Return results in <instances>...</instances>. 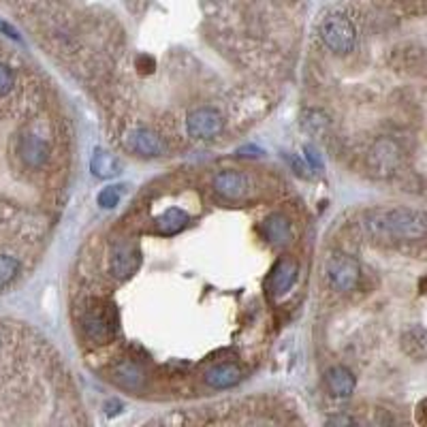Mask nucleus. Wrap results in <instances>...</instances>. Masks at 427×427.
<instances>
[{"instance_id":"obj_1","label":"nucleus","mask_w":427,"mask_h":427,"mask_svg":"<svg viewBox=\"0 0 427 427\" xmlns=\"http://www.w3.org/2000/svg\"><path fill=\"white\" fill-rule=\"evenodd\" d=\"M363 227L381 239H421L427 235V216L408 208H378L363 216Z\"/></svg>"},{"instance_id":"obj_2","label":"nucleus","mask_w":427,"mask_h":427,"mask_svg":"<svg viewBox=\"0 0 427 427\" xmlns=\"http://www.w3.org/2000/svg\"><path fill=\"white\" fill-rule=\"evenodd\" d=\"M321 41L340 56H346L357 45V28L344 13H329L319 26Z\"/></svg>"},{"instance_id":"obj_3","label":"nucleus","mask_w":427,"mask_h":427,"mask_svg":"<svg viewBox=\"0 0 427 427\" xmlns=\"http://www.w3.org/2000/svg\"><path fill=\"white\" fill-rule=\"evenodd\" d=\"M115 314L109 303H94L82 317V333L90 344H109L115 338Z\"/></svg>"},{"instance_id":"obj_4","label":"nucleus","mask_w":427,"mask_h":427,"mask_svg":"<svg viewBox=\"0 0 427 427\" xmlns=\"http://www.w3.org/2000/svg\"><path fill=\"white\" fill-rule=\"evenodd\" d=\"M325 274H327V282H329V286L333 291H338V293H350L359 284L361 267H359V263L352 257L336 253L333 257L327 259Z\"/></svg>"},{"instance_id":"obj_5","label":"nucleus","mask_w":427,"mask_h":427,"mask_svg":"<svg viewBox=\"0 0 427 427\" xmlns=\"http://www.w3.org/2000/svg\"><path fill=\"white\" fill-rule=\"evenodd\" d=\"M224 120L212 107H199L186 115V131L193 139H214L222 133Z\"/></svg>"},{"instance_id":"obj_6","label":"nucleus","mask_w":427,"mask_h":427,"mask_svg":"<svg viewBox=\"0 0 427 427\" xmlns=\"http://www.w3.org/2000/svg\"><path fill=\"white\" fill-rule=\"evenodd\" d=\"M15 150H18L20 160L28 169H34V171L43 169L49 160V144L32 131H26L18 137Z\"/></svg>"},{"instance_id":"obj_7","label":"nucleus","mask_w":427,"mask_h":427,"mask_svg":"<svg viewBox=\"0 0 427 427\" xmlns=\"http://www.w3.org/2000/svg\"><path fill=\"white\" fill-rule=\"evenodd\" d=\"M141 265V253L133 243H115L109 257V272L117 280L131 278Z\"/></svg>"},{"instance_id":"obj_8","label":"nucleus","mask_w":427,"mask_h":427,"mask_svg":"<svg viewBox=\"0 0 427 427\" xmlns=\"http://www.w3.org/2000/svg\"><path fill=\"white\" fill-rule=\"evenodd\" d=\"M214 191L227 201H239L250 193V177L233 169L220 171L214 177Z\"/></svg>"},{"instance_id":"obj_9","label":"nucleus","mask_w":427,"mask_h":427,"mask_svg":"<svg viewBox=\"0 0 427 427\" xmlns=\"http://www.w3.org/2000/svg\"><path fill=\"white\" fill-rule=\"evenodd\" d=\"M297 274H299V267L295 261L291 259H280L274 269L269 272V278H267V291L272 297H282L286 295L293 284L297 282Z\"/></svg>"},{"instance_id":"obj_10","label":"nucleus","mask_w":427,"mask_h":427,"mask_svg":"<svg viewBox=\"0 0 427 427\" xmlns=\"http://www.w3.org/2000/svg\"><path fill=\"white\" fill-rule=\"evenodd\" d=\"M129 146L135 154L144 158H158L167 152V146L160 139V135H156L150 129H135L129 135Z\"/></svg>"},{"instance_id":"obj_11","label":"nucleus","mask_w":427,"mask_h":427,"mask_svg":"<svg viewBox=\"0 0 427 427\" xmlns=\"http://www.w3.org/2000/svg\"><path fill=\"white\" fill-rule=\"evenodd\" d=\"M111 378L125 389H131V391H139L146 383V370L141 365L135 361V359H125L113 365V372H111Z\"/></svg>"},{"instance_id":"obj_12","label":"nucleus","mask_w":427,"mask_h":427,"mask_svg":"<svg viewBox=\"0 0 427 427\" xmlns=\"http://www.w3.org/2000/svg\"><path fill=\"white\" fill-rule=\"evenodd\" d=\"M203 381L212 389H231L241 381V370L233 363H218L205 372Z\"/></svg>"},{"instance_id":"obj_13","label":"nucleus","mask_w":427,"mask_h":427,"mask_svg":"<svg viewBox=\"0 0 427 427\" xmlns=\"http://www.w3.org/2000/svg\"><path fill=\"white\" fill-rule=\"evenodd\" d=\"M191 222V216L179 210V208H169L165 210L156 220H154V231L162 237H173L177 235L181 229H186V224Z\"/></svg>"},{"instance_id":"obj_14","label":"nucleus","mask_w":427,"mask_h":427,"mask_svg":"<svg viewBox=\"0 0 427 427\" xmlns=\"http://www.w3.org/2000/svg\"><path fill=\"white\" fill-rule=\"evenodd\" d=\"M325 383H327L329 393L340 397V400L350 397L355 391V376L348 368H344V365H336V368H331L325 374Z\"/></svg>"},{"instance_id":"obj_15","label":"nucleus","mask_w":427,"mask_h":427,"mask_svg":"<svg viewBox=\"0 0 427 427\" xmlns=\"http://www.w3.org/2000/svg\"><path fill=\"white\" fill-rule=\"evenodd\" d=\"M263 231L265 237L274 243V246H284V243L291 239L293 231H291V222L284 214H272L265 218L263 222Z\"/></svg>"},{"instance_id":"obj_16","label":"nucleus","mask_w":427,"mask_h":427,"mask_svg":"<svg viewBox=\"0 0 427 427\" xmlns=\"http://www.w3.org/2000/svg\"><path fill=\"white\" fill-rule=\"evenodd\" d=\"M90 171H92V175H96V177H101V179H109V177H115L120 171H122V165H120V160L113 156V154H109L107 150H94V154H92V160H90Z\"/></svg>"},{"instance_id":"obj_17","label":"nucleus","mask_w":427,"mask_h":427,"mask_svg":"<svg viewBox=\"0 0 427 427\" xmlns=\"http://www.w3.org/2000/svg\"><path fill=\"white\" fill-rule=\"evenodd\" d=\"M22 274V261L11 253H0V291L9 288Z\"/></svg>"},{"instance_id":"obj_18","label":"nucleus","mask_w":427,"mask_h":427,"mask_svg":"<svg viewBox=\"0 0 427 427\" xmlns=\"http://www.w3.org/2000/svg\"><path fill=\"white\" fill-rule=\"evenodd\" d=\"M13 88H15V71L9 65L0 63V96H7Z\"/></svg>"},{"instance_id":"obj_19","label":"nucleus","mask_w":427,"mask_h":427,"mask_svg":"<svg viewBox=\"0 0 427 427\" xmlns=\"http://www.w3.org/2000/svg\"><path fill=\"white\" fill-rule=\"evenodd\" d=\"M98 205L103 208V210H111V208H115L117 203H120V193H117V189H113V186H109V189H103L101 193H98Z\"/></svg>"},{"instance_id":"obj_20","label":"nucleus","mask_w":427,"mask_h":427,"mask_svg":"<svg viewBox=\"0 0 427 427\" xmlns=\"http://www.w3.org/2000/svg\"><path fill=\"white\" fill-rule=\"evenodd\" d=\"M18 216V205L13 201H9L7 197L0 195V227L11 222Z\"/></svg>"},{"instance_id":"obj_21","label":"nucleus","mask_w":427,"mask_h":427,"mask_svg":"<svg viewBox=\"0 0 427 427\" xmlns=\"http://www.w3.org/2000/svg\"><path fill=\"white\" fill-rule=\"evenodd\" d=\"M154 58L152 56H139L137 58V69H139V73L141 75H150L152 71H154Z\"/></svg>"},{"instance_id":"obj_22","label":"nucleus","mask_w":427,"mask_h":427,"mask_svg":"<svg viewBox=\"0 0 427 427\" xmlns=\"http://www.w3.org/2000/svg\"><path fill=\"white\" fill-rule=\"evenodd\" d=\"M306 158L310 160V165H312V167H321V158L317 156V152H314L310 146L306 148Z\"/></svg>"},{"instance_id":"obj_23","label":"nucleus","mask_w":427,"mask_h":427,"mask_svg":"<svg viewBox=\"0 0 427 427\" xmlns=\"http://www.w3.org/2000/svg\"><path fill=\"white\" fill-rule=\"evenodd\" d=\"M419 421L421 423H427V400H423L419 404Z\"/></svg>"},{"instance_id":"obj_24","label":"nucleus","mask_w":427,"mask_h":427,"mask_svg":"<svg viewBox=\"0 0 427 427\" xmlns=\"http://www.w3.org/2000/svg\"><path fill=\"white\" fill-rule=\"evenodd\" d=\"M0 28H3V30H5V32H7V34L11 37V39L20 41V34H18V32H15V30H13V28H11L9 24H0Z\"/></svg>"}]
</instances>
